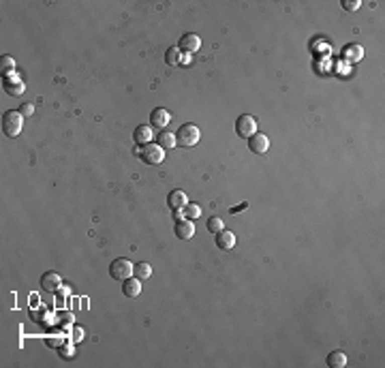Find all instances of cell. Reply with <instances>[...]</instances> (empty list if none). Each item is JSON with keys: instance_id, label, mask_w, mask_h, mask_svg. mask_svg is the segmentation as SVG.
Instances as JSON below:
<instances>
[{"instance_id": "1", "label": "cell", "mask_w": 385, "mask_h": 368, "mask_svg": "<svg viewBox=\"0 0 385 368\" xmlns=\"http://www.w3.org/2000/svg\"><path fill=\"white\" fill-rule=\"evenodd\" d=\"M24 126V114L20 109H7L3 114V131L7 137H18Z\"/></svg>"}, {"instance_id": "2", "label": "cell", "mask_w": 385, "mask_h": 368, "mask_svg": "<svg viewBox=\"0 0 385 368\" xmlns=\"http://www.w3.org/2000/svg\"><path fill=\"white\" fill-rule=\"evenodd\" d=\"M199 137H202L199 128L192 122H186V124H182L178 131H175V143L182 145V148H190V145H195L199 141Z\"/></svg>"}, {"instance_id": "3", "label": "cell", "mask_w": 385, "mask_h": 368, "mask_svg": "<svg viewBox=\"0 0 385 368\" xmlns=\"http://www.w3.org/2000/svg\"><path fill=\"white\" fill-rule=\"evenodd\" d=\"M110 276L114 280H127L133 276V263L129 259H124V257H118V259H114L112 265H110Z\"/></svg>"}, {"instance_id": "4", "label": "cell", "mask_w": 385, "mask_h": 368, "mask_svg": "<svg viewBox=\"0 0 385 368\" xmlns=\"http://www.w3.org/2000/svg\"><path fill=\"white\" fill-rule=\"evenodd\" d=\"M139 157H141V161H144L146 165H161L163 159H165V150L158 143L156 145L154 143H146L144 148H141Z\"/></svg>"}, {"instance_id": "5", "label": "cell", "mask_w": 385, "mask_h": 368, "mask_svg": "<svg viewBox=\"0 0 385 368\" xmlns=\"http://www.w3.org/2000/svg\"><path fill=\"white\" fill-rule=\"evenodd\" d=\"M236 133L240 137H246V139L250 135H255L257 133V120H255V116H250V114L238 116V120H236Z\"/></svg>"}, {"instance_id": "6", "label": "cell", "mask_w": 385, "mask_h": 368, "mask_svg": "<svg viewBox=\"0 0 385 368\" xmlns=\"http://www.w3.org/2000/svg\"><path fill=\"white\" fill-rule=\"evenodd\" d=\"M62 287V278L60 274L56 272H43V276H41V289L47 291V293H58Z\"/></svg>"}, {"instance_id": "7", "label": "cell", "mask_w": 385, "mask_h": 368, "mask_svg": "<svg viewBox=\"0 0 385 368\" xmlns=\"http://www.w3.org/2000/svg\"><path fill=\"white\" fill-rule=\"evenodd\" d=\"M199 47H202V39L192 32L182 34V39L178 41V49L184 54H195V51H199Z\"/></svg>"}, {"instance_id": "8", "label": "cell", "mask_w": 385, "mask_h": 368, "mask_svg": "<svg viewBox=\"0 0 385 368\" xmlns=\"http://www.w3.org/2000/svg\"><path fill=\"white\" fill-rule=\"evenodd\" d=\"M3 88L7 94H11V97H22L24 90H26V84H24L18 75H9V77H3Z\"/></svg>"}, {"instance_id": "9", "label": "cell", "mask_w": 385, "mask_h": 368, "mask_svg": "<svg viewBox=\"0 0 385 368\" xmlns=\"http://www.w3.org/2000/svg\"><path fill=\"white\" fill-rule=\"evenodd\" d=\"M248 150L255 152V154H265L270 150V139H267V135L263 133H255L248 137Z\"/></svg>"}, {"instance_id": "10", "label": "cell", "mask_w": 385, "mask_h": 368, "mask_svg": "<svg viewBox=\"0 0 385 368\" xmlns=\"http://www.w3.org/2000/svg\"><path fill=\"white\" fill-rule=\"evenodd\" d=\"M169 120H171V114L165 107H156V109H152V114H150V124L154 128H161V131L169 124Z\"/></svg>"}, {"instance_id": "11", "label": "cell", "mask_w": 385, "mask_h": 368, "mask_svg": "<svg viewBox=\"0 0 385 368\" xmlns=\"http://www.w3.org/2000/svg\"><path fill=\"white\" fill-rule=\"evenodd\" d=\"M216 246L221 248V251H231L233 246H236V236H233V231L229 229H223L216 234Z\"/></svg>"}, {"instance_id": "12", "label": "cell", "mask_w": 385, "mask_h": 368, "mask_svg": "<svg viewBox=\"0 0 385 368\" xmlns=\"http://www.w3.org/2000/svg\"><path fill=\"white\" fill-rule=\"evenodd\" d=\"M186 203H188V197H186L184 191H180V188H175V191H171L169 195H167V205H169L171 210H180Z\"/></svg>"}, {"instance_id": "13", "label": "cell", "mask_w": 385, "mask_h": 368, "mask_svg": "<svg viewBox=\"0 0 385 368\" xmlns=\"http://www.w3.org/2000/svg\"><path fill=\"white\" fill-rule=\"evenodd\" d=\"M175 236H178L180 240H190L192 236H195V225H192V220L182 218V220L175 223Z\"/></svg>"}, {"instance_id": "14", "label": "cell", "mask_w": 385, "mask_h": 368, "mask_svg": "<svg viewBox=\"0 0 385 368\" xmlns=\"http://www.w3.org/2000/svg\"><path fill=\"white\" fill-rule=\"evenodd\" d=\"M152 137H154L152 126H148V124H139V126L135 128V133H133V139H135L137 145L150 143V141H152Z\"/></svg>"}, {"instance_id": "15", "label": "cell", "mask_w": 385, "mask_h": 368, "mask_svg": "<svg viewBox=\"0 0 385 368\" xmlns=\"http://www.w3.org/2000/svg\"><path fill=\"white\" fill-rule=\"evenodd\" d=\"M122 293L127 298H137L141 293V280L139 278H127L122 280Z\"/></svg>"}, {"instance_id": "16", "label": "cell", "mask_w": 385, "mask_h": 368, "mask_svg": "<svg viewBox=\"0 0 385 368\" xmlns=\"http://www.w3.org/2000/svg\"><path fill=\"white\" fill-rule=\"evenodd\" d=\"M133 276L139 278V280L150 278V276H152V265H150L148 261H139V263H135V265H133Z\"/></svg>"}, {"instance_id": "17", "label": "cell", "mask_w": 385, "mask_h": 368, "mask_svg": "<svg viewBox=\"0 0 385 368\" xmlns=\"http://www.w3.org/2000/svg\"><path fill=\"white\" fill-rule=\"evenodd\" d=\"M156 143L161 145L163 150H169V148H173L175 145V133H169V131H163L161 133H156Z\"/></svg>"}, {"instance_id": "18", "label": "cell", "mask_w": 385, "mask_h": 368, "mask_svg": "<svg viewBox=\"0 0 385 368\" xmlns=\"http://www.w3.org/2000/svg\"><path fill=\"white\" fill-rule=\"evenodd\" d=\"M328 366L330 368H345L347 366V353H342V351H332L328 355Z\"/></svg>"}, {"instance_id": "19", "label": "cell", "mask_w": 385, "mask_h": 368, "mask_svg": "<svg viewBox=\"0 0 385 368\" xmlns=\"http://www.w3.org/2000/svg\"><path fill=\"white\" fill-rule=\"evenodd\" d=\"M13 71H15V60H13V56H3V58H0V75H3V77H9V75H13Z\"/></svg>"}, {"instance_id": "20", "label": "cell", "mask_w": 385, "mask_h": 368, "mask_svg": "<svg viewBox=\"0 0 385 368\" xmlns=\"http://www.w3.org/2000/svg\"><path fill=\"white\" fill-rule=\"evenodd\" d=\"M43 342L49 347V349H60L64 345V336L60 332H56V334H47V336L43 338Z\"/></svg>"}, {"instance_id": "21", "label": "cell", "mask_w": 385, "mask_h": 368, "mask_svg": "<svg viewBox=\"0 0 385 368\" xmlns=\"http://www.w3.org/2000/svg\"><path fill=\"white\" fill-rule=\"evenodd\" d=\"M362 56H364V49L359 45H347V49H345V58L347 60H351V62H357Z\"/></svg>"}, {"instance_id": "22", "label": "cell", "mask_w": 385, "mask_h": 368, "mask_svg": "<svg viewBox=\"0 0 385 368\" xmlns=\"http://www.w3.org/2000/svg\"><path fill=\"white\" fill-rule=\"evenodd\" d=\"M165 62L169 64V66L180 64V49H178V47H167V51H165Z\"/></svg>"}, {"instance_id": "23", "label": "cell", "mask_w": 385, "mask_h": 368, "mask_svg": "<svg viewBox=\"0 0 385 368\" xmlns=\"http://www.w3.org/2000/svg\"><path fill=\"white\" fill-rule=\"evenodd\" d=\"M182 212H184V218H192V220H195V218H199V216H202V208H199V205H195V203H186V205H184V208H182Z\"/></svg>"}, {"instance_id": "24", "label": "cell", "mask_w": 385, "mask_h": 368, "mask_svg": "<svg viewBox=\"0 0 385 368\" xmlns=\"http://www.w3.org/2000/svg\"><path fill=\"white\" fill-rule=\"evenodd\" d=\"M30 319L37 321V323H49V315L45 308H32L30 311Z\"/></svg>"}, {"instance_id": "25", "label": "cell", "mask_w": 385, "mask_h": 368, "mask_svg": "<svg viewBox=\"0 0 385 368\" xmlns=\"http://www.w3.org/2000/svg\"><path fill=\"white\" fill-rule=\"evenodd\" d=\"M223 229H225L223 218H219V216L208 218V231H210V234H219V231H223Z\"/></svg>"}, {"instance_id": "26", "label": "cell", "mask_w": 385, "mask_h": 368, "mask_svg": "<svg viewBox=\"0 0 385 368\" xmlns=\"http://www.w3.org/2000/svg\"><path fill=\"white\" fill-rule=\"evenodd\" d=\"M58 351H60V355L64 357V359H73L75 357V347H73V342L69 340V342H64V345L60 347V349H58Z\"/></svg>"}, {"instance_id": "27", "label": "cell", "mask_w": 385, "mask_h": 368, "mask_svg": "<svg viewBox=\"0 0 385 368\" xmlns=\"http://www.w3.org/2000/svg\"><path fill=\"white\" fill-rule=\"evenodd\" d=\"M81 338H83V330L79 325H73L71 328V342H79Z\"/></svg>"}, {"instance_id": "28", "label": "cell", "mask_w": 385, "mask_h": 368, "mask_svg": "<svg viewBox=\"0 0 385 368\" xmlns=\"http://www.w3.org/2000/svg\"><path fill=\"white\" fill-rule=\"evenodd\" d=\"M340 5L345 11H355V9H359V0H342Z\"/></svg>"}, {"instance_id": "29", "label": "cell", "mask_w": 385, "mask_h": 368, "mask_svg": "<svg viewBox=\"0 0 385 368\" xmlns=\"http://www.w3.org/2000/svg\"><path fill=\"white\" fill-rule=\"evenodd\" d=\"M20 111L24 116H32V111H35V105H32V103H24V105L20 107Z\"/></svg>"}, {"instance_id": "30", "label": "cell", "mask_w": 385, "mask_h": 368, "mask_svg": "<svg viewBox=\"0 0 385 368\" xmlns=\"http://www.w3.org/2000/svg\"><path fill=\"white\" fill-rule=\"evenodd\" d=\"M173 218H178V220H182V218H184V212H182V208H180V210H173Z\"/></svg>"}]
</instances>
